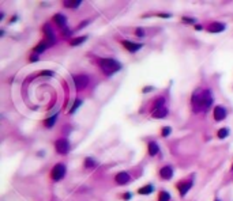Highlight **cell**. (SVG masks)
I'll return each instance as SVG.
<instances>
[{
  "instance_id": "4",
  "label": "cell",
  "mask_w": 233,
  "mask_h": 201,
  "mask_svg": "<svg viewBox=\"0 0 233 201\" xmlns=\"http://www.w3.org/2000/svg\"><path fill=\"white\" fill-rule=\"evenodd\" d=\"M64 175H65V166L63 163L55 164V167L51 170V178L53 181H60V179H63Z\"/></svg>"
},
{
  "instance_id": "3",
  "label": "cell",
  "mask_w": 233,
  "mask_h": 201,
  "mask_svg": "<svg viewBox=\"0 0 233 201\" xmlns=\"http://www.w3.org/2000/svg\"><path fill=\"white\" fill-rule=\"evenodd\" d=\"M89 83H90V77H89L87 75L81 74V75L74 76V86H75V90H76V91L85 90L89 86Z\"/></svg>"
},
{
  "instance_id": "11",
  "label": "cell",
  "mask_w": 233,
  "mask_h": 201,
  "mask_svg": "<svg viewBox=\"0 0 233 201\" xmlns=\"http://www.w3.org/2000/svg\"><path fill=\"white\" fill-rule=\"evenodd\" d=\"M225 30V25L221 22H213L207 26V31L210 33H221Z\"/></svg>"
},
{
  "instance_id": "19",
  "label": "cell",
  "mask_w": 233,
  "mask_h": 201,
  "mask_svg": "<svg viewBox=\"0 0 233 201\" xmlns=\"http://www.w3.org/2000/svg\"><path fill=\"white\" fill-rule=\"evenodd\" d=\"M165 106V98L164 96H158V98L154 101V105H153V109H158V107H164Z\"/></svg>"
},
{
  "instance_id": "29",
  "label": "cell",
  "mask_w": 233,
  "mask_h": 201,
  "mask_svg": "<svg viewBox=\"0 0 233 201\" xmlns=\"http://www.w3.org/2000/svg\"><path fill=\"white\" fill-rule=\"evenodd\" d=\"M123 197H124V200H128V198L131 197V193H126V194H124Z\"/></svg>"
},
{
  "instance_id": "18",
  "label": "cell",
  "mask_w": 233,
  "mask_h": 201,
  "mask_svg": "<svg viewBox=\"0 0 233 201\" xmlns=\"http://www.w3.org/2000/svg\"><path fill=\"white\" fill-rule=\"evenodd\" d=\"M49 46H51V45H49L46 41H44V42H41V44H38V45H37V46H36V48H34V52H36V53H41V52L46 50V49H48Z\"/></svg>"
},
{
  "instance_id": "2",
  "label": "cell",
  "mask_w": 233,
  "mask_h": 201,
  "mask_svg": "<svg viewBox=\"0 0 233 201\" xmlns=\"http://www.w3.org/2000/svg\"><path fill=\"white\" fill-rule=\"evenodd\" d=\"M98 63H100L101 71H102L107 76H110V75L116 74L117 71L121 69V64H120L117 60H115V58H110V57L101 58Z\"/></svg>"
},
{
  "instance_id": "23",
  "label": "cell",
  "mask_w": 233,
  "mask_h": 201,
  "mask_svg": "<svg viewBox=\"0 0 233 201\" xmlns=\"http://www.w3.org/2000/svg\"><path fill=\"white\" fill-rule=\"evenodd\" d=\"M55 124H56V115H53V117H51V118H48V120L44 121V125H45L46 128H52Z\"/></svg>"
},
{
  "instance_id": "17",
  "label": "cell",
  "mask_w": 233,
  "mask_h": 201,
  "mask_svg": "<svg viewBox=\"0 0 233 201\" xmlns=\"http://www.w3.org/2000/svg\"><path fill=\"white\" fill-rule=\"evenodd\" d=\"M81 3L82 1H79V0H70V1H64L63 6L65 8H78V7L81 6Z\"/></svg>"
},
{
  "instance_id": "16",
  "label": "cell",
  "mask_w": 233,
  "mask_h": 201,
  "mask_svg": "<svg viewBox=\"0 0 233 201\" xmlns=\"http://www.w3.org/2000/svg\"><path fill=\"white\" fill-rule=\"evenodd\" d=\"M153 191H154V186H153L151 183H149V185L140 188L139 190H138V193H139V194H150V193H153Z\"/></svg>"
},
{
  "instance_id": "6",
  "label": "cell",
  "mask_w": 233,
  "mask_h": 201,
  "mask_svg": "<svg viewBox=\"0 0 233 201\" xmlns=\"http://www.w3.org/2000/svg\"><path fill=\"white\" fill-rule=\"evenodd\" d=\"M213 115H214V120H215V121H222V120L226 118L228 112L223 106H215V107H214V112H213Z\"/></svg>"
},
{
  "instance_id": "31",
  "label": "cell",
  "mask_w": 233,
  "mask_h": 201,
  "mask_svg": "<svg viewBox=\"0 0 233 201\" xmlns=\"http://www.w3.org/2000/svg\"><path fill=\"white\" fill-rule=\"evenodd\" d=\"M232 169H233V166H232Z\"/></svg>"
},
{
  "instance_id": "25",
  "label": "cell",
  "mask_w": 233,
  "mask_h": 201,
  "mask_svg": "<svg viewBox=\"0 0 233 201\" xmlns=\"http://www.w3.org/2000/svg\"><path fill=\"white\" fill-rule=\"evenodd\" d=\"M81 103H82V101L81 99H75V102H74V105H72V107L70 109V114H72V113H75V110H76L79 106H81Z\"/></svg>"
},
{
  "instance_id": "9",
  "label": "cell",
  "mask_w": 233,
  "mask_h": 201,
  "mask_svg": "<svg viewBox=\"0 0 233 201\" xmlns=\"http://www.w3.org/2000/svg\"><path fill=\"white\" fill-rule=\"evenodd\" d=\"M191 186H192V179H190V181H181L180 183H177V189H179V191H180L181 197H184V196L187 194V191L190 190Z\"/></svg>"
},
{
  "instance_id": "5",
  "label": "cell",
  "mask_w": 233,
  "mask_h": 201,
  "mask_svg": "<svg viewBox=\"0 0 233 201\" xmlns=\"http://www.w3.org/2000/svg\"><path fill=\"white\" fill-rule=\"evenodd\" d=\"M55 150L60 155H65L70 151V143L67 139H57L55 141Z\"/></svg>"
},
{
  "instance_id": "14",
  "label": "cell",
  "mask_w": 233,
  "mask_h": 201,
  "mask_svg": "<svg viewBox=\"0 0 233 201\" xmlns=\"http://www.w3.org/2000/svg\"><path fill=\"white\" fill-rule=\"evenodd\" d=\"M147 152H149L150 156H155V155L159 152L158 144L155 143V141H150V143L147 144Z\"/></svg>"
},
{
  "instance_id": "10",
  "label": "cell",
  "mask_w": 233,
  "mask_h": 201,
  "mask_svg": "<svg viewBox=\"0 0 233 201\" xmlns=\"http://www.w3.org/2000/svg\"><path fill=\"white\" fill-rule=\"evenodd\" d=\"M172 177H173V169H172V166H164L159 170V178L161 179L169 181Z\"/></svg>"
},
{
  "instance_id": "12",
  "label": "cell",
  "mask_w": 233,
  "mask_h": 201,
  "mask_svg": "<svg viewBox=\"0 0 233 201\" xmlns=\"http://www.w3.org/2000/svg\"><path fill=\"white\" fill-rule=\"evenodd\" d=\"M151 115L154 118H165L168 115V109L164 107H158V109H153L151 110Z\"/></svg>"
},
{
  "instance_id": "20",
  "label": "cell",
  "mask_w": 233,
  "mask_h": 201,
  "mask_svg": "<svg viewBox=\"0 0 233 201\" xmlns=\"http://www.w3.org/2000/svg\"><path fill=\"white\" fill-rule=\"evenodd\" d=\"M228 134H229V129H228V128H221V129H218V132H217V137L218 139H225V137H228Z\"/></svg>"
},
{
  "instance_id": "22",
  "label": "cell",
  "mask_w": 233,
  "mask_h": 201,
  "mask_svg": "<svg viewBox=\"0 0 233 201\" xmlns=\"http://www.w3.org/2000/svg\"><path fill=\"white\" fill-rule=\"evenodd\" d=\"M86 38L87 37H79V38H74L70 41V44H71V46H78V45H81L82 42L86 41Z\"/></svg>"
},
{
  "instance_id": "13",
  "label": "cell",
  "mask_w": 233,
  "mask_h": 201,
  "mask_svg": "<svg viewBox=\"0 0 233 201\" xmlns=\"http://www.w3.org/2000/svg\"><path fill=\"white\" fill-rule=\"evenodd\" d=\"M44 34H45V41L48 42L49 45H53V42H55V35H53V33H52V29L49 25H45L44 26Z\"/></svg>"
},
{
  "instance_id": "7",
  "label": "cell",
  "mask_w": 233,
  "mask_h": 201,
  "mask_svg": "<svg viewBox=\"0 0 233 201\" xmlns=\"http://www.w3.org/2000/svg\"><path fill=\"white\" fill-rule=\"evenodd\" d=\"M121 45H123V46H124V48H126L128 52H131V53H135V52H138L139 49H142V46H143L142 44H136V42L127 41V39L121 41Z\"/></svg>"
},
{
  "instance_id": "28",
  "label": "cell",
  "mask_w": 233,
  "mask_h": 201,
  "mask_svg": "<svg viewBox=\"0 0 233 201\" xmlns=\"http://www.w3.org/2000/svg\"><path fill=\"white\" fill-rule=\"evenodd\" d=\"M37 60H38V56H37V54H34V56L30 57V61H32V63H33V61H37Z\"/></svg>"
},
{
  "instance_id": "1",
  "label": "cell",
  "mask_w": 233,
  "mask_h": 201,
  "mask_svg": "<svg viewBox=\"0 0 233 201\" xmlns=\"http://www.w3.org/2000/svg\"><path fill=\"white\" fill-rule=\"evenodd\" d=\"M213 103L210 90H196L192 95V106L198 112H206Z\"/></svg>"
},
{
  "instance_id": "21",
  "label": "cell",
  "mask_w": 233,
  "mask_h": 201,
  "mask_svg": "<svg viewBox=\"0 0 233 201\" xmlns=\"http://www.w3.org/2000/svg\"><path fill=\"white\" fill-rule=\"evenodd\" d=\"M169 200H171V194H169L168 191H165V190L159 191V194H158V201H169Z\"/></svg>"
},
{
  "instance_id": "24",
  "label": "cell",
  "mask_w": 233,
  "mask_h": 201,
  "mask_svg": "<svg viewBox=\"0 0 233 201\" xmlns=\"http://www.w3.org/2000/svg\"><path fill=\"white\" fill-rule=\"evenodd\" d=\"M96 166H97V163L94 162L91 158H87V159L85 160V167H86V169H93V167H96Z\"/></svg>"
},
{
  "instance_id": "26",
  "label": "cell",
  "mask_w": 233,
  "mask_h": 201,
  "mask_svg": "<svg viewBox=\"0 0 233 201\" xmlns=\"http://www.w3.org/2000/svg\"><path fill=\"white\" fill-rule=\"evenodd\" d=\"M171 132H172V128L171 126H164L161 129V136H162V137H166V136H169V134H171Z\"/></svg>"
},
{
  "instance_id": "30",
  "label": "cell",
  "mask_w": 233,
  "mask_h": 201,
  "mask_svg": "<svg viewBox=\"0 0 233 201\" xmlns=\"http://www.w3.org/2000/svg\"><path fill=\"white\" fill-rule=\"evenodd\" d=\"M215 201H220V200H218V198H217V200H215Z\"/></svg>"
},
{
  "instance_id": "15",
  "label": "cell",
  "mask_w": 233,
  "mask_h": 201,
  "mask_svg": "<svg viewBox=\"0 0 233 201\" xmlns=\"http://www.w3.org/2000/svg\"><path fill=\"white\" fill-rule=\"evenodd\" d=\"M53 20H55L56 25L60 26V27H62V26H64L65 23H67V18H65L63 14H56V15L53 16Z\"/></svg>"
},
{
  "instance_id": "27",
  "label": "cell",
  "mask_w": 233,
  "mask_h": 201,
  "mask_svg": "<svg viewBox=\"0 0 233 201\" xmlns=\"http://www.w3.org/2000/svg\"><path fill=\"white\" fill-rule=\"evenodd\" d=\"M135 35H136V37H145V30L140 29V27H139V29H136L135 30Z\"/></svg>"
},
{
  "instance_id": "8",
  "label": "cell",
  "mask_w": 233,
  "mask_h": 201,
  "mask_svg": "<svg viewBox=\"0 0 233 201\" xmlns=\"http://www.w3.org/2000/svg\"><path fill=\"white\" fill-rule=\"evenodd\" d=\"M115 181H116L117 185H127L129 181H131V177H129L128 172L126 171H120L116 174V177H115Z\"/></svg>"
}]
</instances>
